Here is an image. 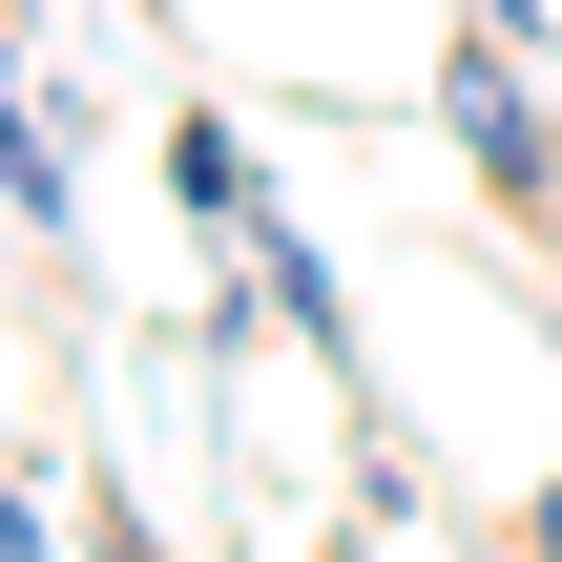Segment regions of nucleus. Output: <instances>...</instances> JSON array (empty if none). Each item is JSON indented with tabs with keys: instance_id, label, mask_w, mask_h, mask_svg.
Here are the masks:
<instances>
[{
	"instance_id": "nucleus-5",
	"label": "nucleus",
	"mask_w": 562,
	"mask_h": 562,
	"mask_svg": "<svg viewBox=\"0 0 562 562\" xmlns=\"http://www.w3.org/2000/svg\"><path fill=\"white\" fill-rule=\"evenodd\" d=\"M459 21H480V42H521V63H542V0H459Z\"/></svg>"
},
{
	"instance_id": "nucleus-7",
	"label": "nucleus",
	"mask_w": 562,
	"mask_h": 562,
	"mask_svg": "<svg viewBox=\"0 0 562 562\" xmlns=\"http://www.w3.org/2000/svg\"><path fill=\"white\" fill-rule=\"evenodd\" d=\"M542 250H562V209H542Z\"/></svg>"
},
{
	"instance_id": "nucleus-1",
	"label": "nucleus",
	"mask_w": 562,
	"mask_h": 562,
	"mask_svg": "<svg viewBox=\"0 0 562 562\" xmlns=\"http://www.w3.org/2000/svg\"><path fill=\"white\" fill-rule=\"evenodd\" d=\"M438 146H459V188L501 209V229H542L562 209V125H542V83H521V42H438Z\"/></svg>"
},
{
	"instance_id": "nucleus-6",
	"label": "nucleus",
	"mask_w": 562,
	"mask_h": 562,
	"mask_svg": "<svg viewBox=\"0 0 562 562\" xmlns=\"http://www.w3.org/2000/svg\"><path fill=\"white\" fill-rule=\"evenodd\" d=\"M125 21H167V0H125Z\"/></svg>"
},
{
	"instance_id": "nucleus-4",
	"label": "nucleus",
	"mask_w": 562,
	"mask_h": 562,
	"mask_svg": "<svg viewBox=\"0 0 562 562\" xmlns=\"http://www.w3.org/2000/svg\"><path fill=\"white\" fill-rule=\"evenodd\" d=\"M83 562H167V542H146V501H125V480L83 501Z\"/></svg>"
},
{
	"instance_id": "nucleus-2",
	"label": "nucleus",
	"mask_w": 562,
	"mask_h": 562,
	"mask_svg": "<svg viewBox=\"0 0 562 562\" xmlns=\"http://www.w3.org/2000/svg\"><path fill=\"white\" fill-rule=\"evenodd\" d=\"M167 188H188V229H209V250L271 209V167H250V125H229V104H167Z\"/></svg>"
},
{
	"instance_id": "nucleus-3",
	"label": "nucleus",
	"mask_w": 562,
	"mask_h": 562,
	"mask_svg": "<svg viewBox=\"0 0 562 562\" xmlns=\"http://www.w3.org/2000/svg\"><path fill=\"white\" fill-rule=\"evenodd\" d=\"M0 562H83V501H0Z\"/></svg>"
}]
</instances>
